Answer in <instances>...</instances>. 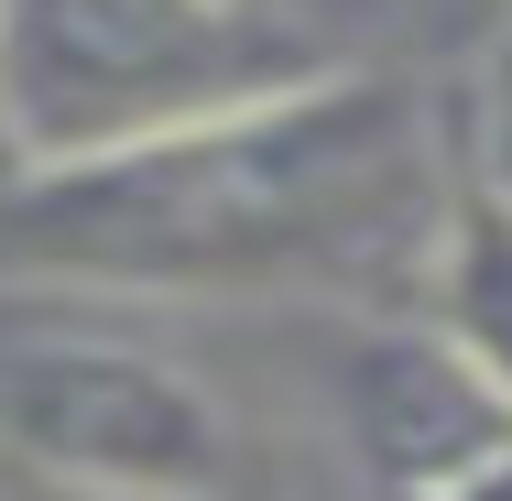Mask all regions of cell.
I'll use <instances>...</instances> for the list:
<instances>
[{"instance_id":"7","label":"cell","mask_w":512,"mask_h":501,"mask_svg":"<svg viewBox=\"0 0 512 501\" xmlns=\"http://www.w3.org/2000/svg\"><path fill=\"white\" fill-rule=\"evenodd\" d=\"M425 22H436V33H469V44H491V33L512 22V0H425Z\"/></svg>"},{"instance_id":"3","label":"cell","mask_w":512,"mask_h":501,"mask_svg":"<svg viewBox=\"0 0 512 501\" xmlns=\"http://www.w3.org/2000/svg\"><path fill=\"white\" fill-rule=\"evenodd\" d=\"M0 447L44 491H229V403L131 327H0Z\"/></svg>"},{"instance_id":"1","label":"cell","mask_w":512,"mask_h":501,"mask_svg":"<svg viewBox=\"0 0 512 501\" xmlns=\"http://www.w3.org/2000/svg\"><path fill=\"white\" fill-rule=\"evenodd\" d=\"M458 164L404 77L316 66L99 164L0 186V273L77 295H316L425 273Z\"/></svg>"},{"instance_id":"5","label":"cell","mask_w":512,"mask_h":501,"mask_svg":"<svg viewBox=\"0 0 512 501\" xmlns=\"http://www.w3.org/2000/svg\"><path fill=\"white\" fill-rule=\"evenodd\" d=\"M425 316L502 382L512 403V218L502 207H480L469 186H458V207H447V229H436V262H425Z\"/></svg>"},{"instance_id":"4","label":"cell","mask_w":512,"mask_h":501,"mask_svg":"<svg viewBox=\"0 0 512 501\" xmlns=\"http://www.w3.org/2000/svg\"><path fill=\"white\" fill-rule=\"evenodd\" d=\"M327 425L371 501H512V403L436 316L338 327Z\"/></svg>"},{"instance_id":"2","label":"cell","mask_w":512,"mask_h":501,"mask_svg":"<svg viewBox=\"0 0 512 501\" xmlns=\"http://www.w3.org/2000/svg\"><path fill=\"white\" fill-rule=\"evenodd\" d=\"M327 66L295 0H0L11 175L99 164Z\"/></svg>"},{"instance_id":"8","label":"cell","mask_w":512,"mask_h":501,"mask_svg":"<svg viewBox=\"0 0 512 501\" xmlns=\"http://www.w3.org/2000/svg\"><path fill=\"white\" fill-rule=\"evenodd\" d=\"M33 501H207V491H33Z\"/></svg>"},{"instance_id":"9","label":"cell","mask_w":512,"mask_h":501,"mask_svg":"<svg viewBox=\"0 0 512 501\" xmlns=\"http://www.w3.org/2000/svg\"><path fill=\"white\" fill-rule=\"evenodd\" d=\"M0 186H11V142H0Z\"/></svg>"},{"instance_id":"6","label":"cell","mask_w":512,"mask_h":501,"mask_svg":"<svg viewBox=\"0 0 512 501\" xmlns=\"http://www.w3.org/2000/svg\"><path fill=\"white\" fill-rule=\"evenodd\" d=\"M458 186L480 207H502L512 218V22L491 44H469V88H458Z\"/></svg>"}]
</instances>
